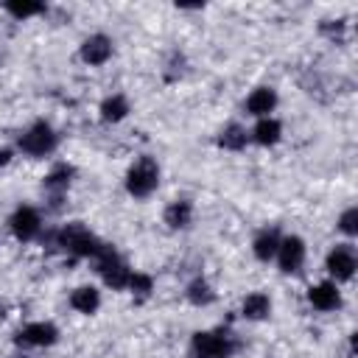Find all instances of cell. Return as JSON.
<instances>
[{
    "label": "cell",
    "mask_w": 358,
    "mask_h": 358,
    "mask_svg": "<svg viewBox=\"0 0 358 358\" xmlns=\"http://www.w3.org/2000/svg\"><path fill=\"white\" fill-rule=\"evenodd\" d=\"M157 185H159V168H157V162H154L151 157H140V159L129 168V173H126V190H129L134 199L151 196V193L157 190Z\"/></svg>",
    "instance_id": "7a4b0ae2"
},
{
    "label": "cell",
    "mask_w": 358,
    "mask_h": 358,
    "mask_svg": "<svg viewBox=\"0 0 358 358\" xmlns=\"http://www.w3.org/2000/svg\"><path fill=\"white\" fill-rule=\"evenodd\" d=\"M109 56H112V42H109V36L95 34V36L84 39V45H81V59H84L87 64H103Z\"/></svg>",
    "instance_id": "30bf717a"
},
{
    "label": "cell",
    "mask_w": 358,
    "mask_h": 358,
    "mask_svg": "<svg viewBox=\"0 0 358 358\" xmlns=\"http://www.w3.org/2000/svg\"><path fill=\"white\" fill-rule=\"evenodd\" d=\"M308 299H310V305L319 308V310H333V308L341 305V294H338V288H336L333 282H319V285H313V288L308 291Z\"/></svg>",
    "instance_id": "8fae6325"
},
{
    "label": "cell",
    "mask_w": 358,
    "mask_h": 358,
    "mask_svg": "<svg viewBox=\"0 0 358 358\" xmlns=\"http://www.w3.org/2000/svg\"><path fill=\"white\" fill-rule=\"evenodd\" d=\"M277 246H280V238H277V232H260L257 238H255V255H257V260H271L274 255H277Z\"/></svg>",
    "instance_id": "d6986e66"
},
{
    "label": "cell",
    "mask_w": 358,
    "mask_h": 358,
    "mask_svg": "<svg viewBox=\"0 0 358 358\" xmlns=\"http://www.w3.org/2000/svg\"><path fill=\"white\" fill-rule=\"evenodd\" d=\"M59 246H64L67 252H73L76 257H98L106 246L84 227V224H67L64 229H62V235H59Z\"/></svg>",
    "instance_id": "6da1fadb"
},
{
    "label": "cell",
    "mask_w": 358,
    "mask_h": 358,
    "mask_svg": "<svg viewBox=\"0 0 358 358\" xmlns=\"http://www.w3.org/2000/svg\"><path fill=\"white\" fill-rule=\"evenodd\" d=\"M8 159H11V151H8V148H0V168H3Z\"/></svg>",
    "instance_id": "d4e9b609"
},
{
    "label": "cell",
    "mask_w": 358,
    "mask_h": 358,
    "mask_svg": "<svg viewBox=\"0 0 358 358\" xmlns=\"http://www.w3.org/2000/svg\"><path fill=\"white\" fill-rule=\"evenodd\" d=\"M187 299H190L193 305H210V302L215 299V294H213V288H210L204 280H193V282L187 285Z\"/></svg>",
    "instance_id": "44dd1931"
},
{
    "label": "cell",
    "mask_w": 358,
    "mask_h": 358,
    "mask_svg": "<svg viewBox=\"0 0 358 358\" xmlns=\"http://www.w3.org/2000/svg\"><path fill=\"white\" fill-rule=\"evenodd\" d=\"M277 260H280V268H282L285 274L299 271L302 263H305V243H302V238L291 235V238L280 241V246H277Z\"/></svg>",
    "instance_id": "ba28073f"
},
{
    "label": "cell",
    "mask_w": 358,
    "mask_h": 358,
    "mask_svg": "<svg viewBox=\"0 0 358 358\" xmlns=\"http://www.w3.org/2000/svg\"><path fill=\"white\" fill-rule=\"evenodd\" d=\"M338 227H341V232H347V235H355V232H358V210H355V207L344 210V215H341Z\"/></svg>",
    "instance_id": "cb8c5ba5"
},
{
    "label": "cell",
    "mask_w": 358,
    "mask_h": 358,
    "mask_svg": "<svg viewBox=\"0 0 358 358\" xmlns=\"http://www.w3.org/2000/svg\"><path fill=\"white\" fill-rule=\"evenodd\" d=\"M129 115V101L123 98V95H112V98H106L103 103H101V117L106 120V123H117V120H123Z\"/></svg>",
    "instance_id": "e0dca14e"
},
{
    "label": "cell",
    "mask_w": 358,
    "mask_h": 358,
    "mask_svg": "<svg viewBox=\"0 0 358 358\" xmlns=\"http://www.w3.org/2000/svg\"><path fill=\"white\" fill-rule=\"evenodd\" d=\"M20 148L25 154H31V157H45V154H50L56 148V134L45 120H39L20 137Z\"/></svg>",
    "instance_id": "277c9868"
},
{
    "label": "cell",
    "mask_w": 358,
    "mask_h": 358,
    "mask_svg": "<svg viewBox=\"0 0 358 358\" xmlns=\"http://www.w3.org/2000/svg\"><path fill=\"white\" fill-rule=\"evenodd\" d=\"M56 336H59V330L50 324V322H31V324H25L20 333H17V344L20 347H50L53 341H56Z\"/></svg>",
    "instance_id": "8992f818"
},
{
    "label": "cell",
    "mask_w": 358,
    "mask_h": 358,
    "mask_svg": "<svg viewBox=\"0 0 358 358\" xmlns=\"http://www.w3.org/2000/svg\"><path fill=\"white\" fill-rule=\"evenodd\" d=\"M190 218H193V204H190L187 199H176V201H171L168 210H165V224H168L171 229L187 227Z\"/></svg>",
    "instance_id": "4fadbf2b"
},
{
    "label": "cell",
    "mask_w": 358,
    "mask_h": 358,
    "mask_svg": "<svg viewBox=\"0 0 358 358\" xmlns=\"http://www.w3.org/2000/svg\"><path fill=\"white\" fill-rule=\"evenodd\" d=\"M246 129H241L238 123H229V126H224L221 129V134H218V143L224 145V148H229V151H241L243 145H246Z\"/></svg>",
    "instance_id": "ac0fdd59"
},
{
    "label": "cell",
    "mask_w": 358,
    "mask_h": 358,
    "mask_svg": "<svg viewBox=\"0 0 358 358\" xmlns=\"http://www.w3.org/2000/svg\"><path fill=\"white\" fill-rule=\"evenodd\" d=\"M232 350H235V344L227 333L201 330V333L193 336V355L196 358H229Z\"/></svg>",
    "instance_id": "3957f363"
},
{
    "label": "cell",
    "mask_w": 358,
    "mask_h": 358,
    "mask_svg": "<svg viewBox=\"0 0 358 358\" xmlns=\"http://www.w3.org/2000/svg\"><path fill=\"white\" fill-rule=\"evenodd\" d=\"M327 271L336 280H350L355 274V255H352V249L350 246H336L327 255Z\"/></svg>",
    "instance_id": "9c48e42d"
},
{
    "label": "cell",
    "mask_w": 358,
    "mask_h": 358,
    "mask_svg": "<svg viewBox=\"0 0 358 358\" xmlns=\"http://www.w3.org/2000/svg\"><path fill=\"white\" fill-rule=\"evenodd\" d=\"M277 106V92L271 87H257L249 98H246V109L249 115H257V117H268V112Z\"/></svg>",
    "instance_id": "7c38bea8"
},
{
    "label": "cell",
    "mask_w": 358,
    "mask_h": 358,
    "mask_svg": "<svg viewBox=\"0 0 358 358\" xmlns=\"http://www.w3.org/2000/svg\"><path fill=\"white\" fill-rule=\"evenodd\" d=\"M6 11L17 20H25V17H34V14H42L45 6L42 3H34V0H22V3H6Z\"/></svg>",
    "instance_id": "7402d4cb"
},
{
    "label": "cell",
    "mask_w": 358,
    "mask_h": 358,
    "mask_svg": "<svg viewBox=\"0 0 358 358\" xmlns=\"http://www.w3.org/2000/svg\"><path fill=\"white\" fill-rule=\"evenodd\" d=\"M280 134H282V126H280V120H274V117H260L257 126H255V131H252V137H255L260 145H274V143L280 140Z\"/></svg>",
    "instance_id": "9a60e30c"
},
{
    "label": "cell",
    "mask_w": 358,
    "mask_h": 358,
    "mask_svg": "<svg viewBox=\"0 0 358 358\" xmlns=\"http://www.w3.org/2000/svg\"><path fill=\"white\" fill-rule=\"evenodd\" d=\"M98 271H101V277H103V282L109 285V288H126L129 285V268H126V263L115 255V249H103L101 255H98Z\"/></svg>",
    "instance_id": "5b68a950"
},
{
    "label": "cell",
    "mask_w": 358,
    "mask_h": 358,
    "mask_svg": "<svg viewBox=\"0 0 358 358\" xmlns=\"http://www.w3.org/2000/svg\"><path fill=\"white\" fill-rule=\"evenodd\" d=\"M70 179H73V168H70V165H56V168L45 176V187H48V190H67Z\"/></svg>",
    "instance_id": "ffe728a7"
},
{
    "label": "cell",
    "mask_w": 358,
    "mask_h": 358,
    "mask_svg": "<svg viewBox=\"0 0 358 358\" xmlns=\"http://www.w3.org/2000/svg\"><path fill=\"white\" fill-rule=\"evenodd\" d=\"M8 227L17 235V241H34L39 235L42 221H39V213L34 207H17L14 215H11V221H8Z\"/></svg>",
    "instance_id": "52a82bcc"
},
{
    "label": "cell",
    "mask_w": 358,
    "mask_h": 358,
    "mask_svg": "<svg viewBox=\"0 0 358 358\" xmlns=\"http://www.w3.org/2000/svg\"><path fill=\"white\" fill-rule=\"evenodd\" d=\"M268 313H271V299L266 294L257 291V294H249L243 299V316L246 319H255L257 322V319H266Z\"/></svg>",
    "instance_id": "2e32d148"
},
{
    "label": "cell",
    "mask_w": 358,
    "mask_h": 358,
    "mask_svg": "<svg viewBox=\"0 0 358 358\" xmlns=\"http://www.w3.org/2000/svg\"><path fill=\"white\" fill-rule=\"evenodd\" d=\"M151 277L148 274H140V271H134V274H129V285L126 288H131V294H140V296H145L148 291H151Z\"/></svg>",
    "instance_id": "603a6c76"
},
{
    "label": "cell",
    "mask_w": 358,
    "mask_h": 358,
    "mask_svg": "<svg viewBox=\"0 0 358 358\" xmlns=\"http://www.w3.org/2000/svg\"><path fill=\"white\" fill-rule=\"evenodd\" d=\"M70 305H73L78 313H95L98 305H101V296H98V291H95L92 285H81V288H76V291L70 294Z\"/></svg>",
    "instance_id": "5bb4252c"
}]
</instances>
